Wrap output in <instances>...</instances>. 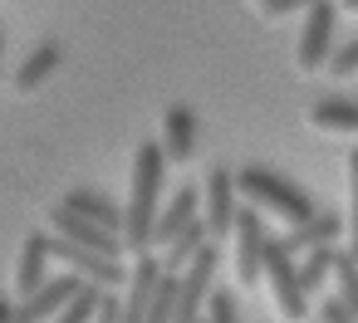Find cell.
I'll list each match as a JSON object with an SVG mask.
<instances>
[{"instance_id": "6da1fadb", "label": "cell", "mask_w": 358, "mask_h": 323, "mask_svg": "<svg viewBox=\"0 0 358 323\" xmlns=\"http://www.w3.org/2000/svg\"><path fill=\"white\" fill-rule=\"evenodd\" d=\"M162 172H167V152L157 142H143L138 157H133V186H128V201H123V245H128V255L152 250Z\"/></svg>"}, {"instance_id": "7a4b0ae2", "label": "cell", "mask_w": 358, "mask_h": 323, "mask_svg": "<svg viewBox=\"0 0 358 323\" xmlns=\"http://www.w3.org/2000/svg\"><path fill=\"white\" fill-rule=\"evenodd\" d=\"M236 191H241L245 206H255L260 216H275L280 225H299V220L314 216V201L289 176H280L270 167H241L236 172Z\"/></svg>"}, {"instance_id": "3957f363", "label": "cell", "mask_w": 358, "mask_h": 323, "mask_svg": "<svg viewBox=\"0 0 358 323\" xmlns=\"http://www.w3.org/2000/svg\"><path fill=\"white\" fill-rule=\"evenodd\" d=\"M260 284L270 289V303H275L280 318L309 323V289H304L299 264H294V250L285 240H270L265 245V274H260Z\"/></svg>"}, {"instance_id": "277c9868", "label": "cell", "mask_w": 358, "mask_h": 323, "mask_svg": "<svg viewBox=\"0 0 358 323\" xmlns=\"http://www.w3.org/2000/svg\"><path fill=\"white\" fill-rule=\"evenodd\" d=\"M216 260H221V240H206L187 269H177V318L172 323H196L206 299H211V279H216Z\"/></svg>"}, {"instance_id": "5b68a950", "label": "cell", "mask_w": 358, "mask_h": 323, "mask_svg": "<svg viewBox=\"0 0 358 323\" xmlns=\"http://www.w3.org/2000/svg\"><path fill=\"white\" fill-rule=\"evenodd\" d=\"M50 250H55V260H59L64 269L94 279V284H103V289H118V284L128 279V269H123L118 255H103V250L79 245V240H69V235H55V230H50Z\"/></svg>"}, {"instance_id": "8992f818", "label": "cell", "mask_w": 358, "mask_h": 323, "mask_svg": "<svg viewBox=\"0 0 358 323\" xmlns=\"http://www.w3.org/2000/svg\"><path fill=\"white\" fill-rule=\"evenodd\" d=\"M236 172L231 167H211L206 172V186H201V220H206V235L211 240H231V225H236Z\"/></svg>"}, {"instance_id": "52a82bcc", "label": "cell", "mask_w": 358, "mask_h": 323, "mask_svg": "<svg viewBox=\"0 0 358 323\" xmlns=\"http://www.w3.org/2000/svg\"><path fill=\"white\" fill-rule=\"evenodd\" d=\"M231 240H236V279L241 284H260V274H265V245H270L265 216L255 206H241L236 225H231Z\"/></svg>"}, {"instance_id": "ba28073f", "label": "cell", "mask_w": 358, "mask_h": 323, "mask_svg": "<svg viewBox=\"0 0 358 323\" xmlns=\"http://www.w3.org/2000/svg\"><path fill=\"white\" fill-rule=\"evenodd\" d=\"M334 25H338V0H314L304 10V30H299V69L314 74L334 59Z\"/></svg>"}, {"instance_id": "9c48e42d", "label": "cell", "mask_w": 358, "mask_h": 323, "mask_svg": "<svg viewBox=\"0 0 358 323\" xmlns=\"http://www.w3.org/2000/svg\"><path fill=\"white\" fill-rule=\"evenodd\" d=\"M79 284H84V274H74V269H64V274H50L35 294H25L20 303H15V323H50L74 294H79Z\"/></svg>"}, {"instance_id": "30bf717a", "label": "cell", "mask_w": 358, "mask_h": 323, "mask_svg": "<svg viewBox=\"0 0 358 323\" xmlns=\"http://www.w3.org/2000/svg\"><path fill=\"white\" fill-rule=\"evenodd\" d=\"M50 230L55 235H69V240H79V245H94V250H103V255H128V245H123V230H108V225H99V220H89V216H79V211H69L64 201L50 211Z\"/></svg>"}, {"instance_id": "8fae6325", "label": "cell", "mask_w": 358, "mask_h": 323, "mask_svg": "<svg viewBox=\"0 0 358 323\" xmlns=\"http://www.w3.org/2000/svg\"><path fill=\"white\" fill-rule=\"evenodd\" d=\"M201 216V191L196 186H182L172 201H162V211H157V225H152V250H162L167 240H177L192 220Z\"/></svg>"}, {"instance_id": "7c38bea8", "label": "cell", "mask_w": 358, "mask_h": 323, "mask_svg": "<svg viewBox=\"0 0 358 323\" xmlns=\"http://www.w3.org/2000/svg\"><path fill=\"white\" fill-rule=\"evenodd\" d=\"M50 260H55L50 235H45V230H30L25 245H20V264H15V294H20V299L35 294V289L50 279Z\"/></svg>"}, {"instance_id": "4fadbf2b", "label": "cell", "mask_w": 358, "mask_h": 323, "mask_svg": "<svg viewBox=\"0 0 358 323\" xmlns=\"http://www.w3.org/2000/svg\"><path fill=\"white\" fill-rule=\"evenodd\" d=\"M196 113L192 108H182V103H172L167 113H162V152L172 157V162H187L192 152H196Z\"/></svg>"}, {"instance_id": "5bb4252c", "label": "cell", "mask_w": 358, "mask_h": 323, "mask_svg": "<svg viewBox=\"0 0 358 323\" xmlns=\"http://www.w3.org/2000/svg\"><path fill=\"white\" fill-rule=\"evenodd\" d=\"M338 235H343V216L338 211H314L309 220L289 225V235H280V240L299 255V250H314V245H334Z\"/></svg>"}, {"instance_id": "9a60e30c", "label": "cell", "mask_w": 358, "mask_h": 323, "mask_svg": "<svg viewBox=\"0 0 358 323\" xmlns=\"http://www.w3.org/2000/svg\"><path fill=\"white\" fill-rule=\"evenodd\" d=\"M309 123L319 128V133H358V103L353 98H319L314 108H309Z\"/></svg>"}, {"instance_id": "2e32d148", "label": "cell", "mask_w": 358, "mask_h": 323, "mask_svg": "<svg viewBox=\"0 0 358 323\" xmlns=\"http://www.w3.org/2000/svg\"><path fill=\"white\" fill-rule=\"evenodd\" d=\"M64 206L79 211V216H89V220H99V225H108V230H123V206L108 201V196H99V191H69Z\"/></svg>"}, {"instance_id": "e0dca14e", "label": "cell", "mask_w": 358, "mask_h": 323, "mask_svg": "<svg viewBox=\"0 0 358 323\" xmlns=\"http://www.w3.org/2000/svg\"><path fill=\"white\" fill-rule=\"evenodd\" d=\"M206 240H211V235H206V220L196 216V220H192L177 240H167V245H162V269H172V274H177V269H187V260H192Z\"/></svg>"}, {"instance_id": "ac0fdd59", "label": "cell", "mask_w": 358, "mask_h": 323, "mask_svg": "<svg viewBox=\"0 0 358 323\" xmlns=\"http://www.w3.org/2000/svg\"><path fill=\"white\" fill-rule=\"evenodd\" d=\"M55 69H59V45H55V40H45V45H40V50H35V54H30V59L20 64L15 84H20V89L30 93V89H40V84H45V79H50Z\"/></svg>"}, {"instance_id": "d6986e66", "label": "cell", "mask_w": 358, "mask_h": 323, "mask_svg": "<svg viewBox=\"0 0 358 323\" xmlns=\"http://www.w3.org/2000/svg\"><path fill=\"white\" fill-rule=\"evenodd\" d=\"M334 255H338V245H314V250H304V260H299V279H304L309 294H319V289L334 279Z\"/></svg>"}, {"instance_id": "ffe728a7", "label": "cell", "mask_w": 358, "mask_h": 323, "mask_svg": "<svg viewBox=\"0 0 358 323\" xmlns=\"http://www.w3.org/2000/svg\"><path fill=\"white\" fill-rule=\"evenodd\" d=\"M99 303H103V284H94V279H84L79 284V294L50 318V323H94V313H99Z\"/></svg>"}, {"instance_id": "44dd1931", "label": "cell", "mask_w": 358, "mask_h": 323, "mask_svg": "<svg viewBox=\"0 0 358 323\" xmlns=\"http://www.w3.org/2000/svg\"><path fill=\"white\" fill-rule=\"evenodd\" d=\"M334 294L358 313V255L353 250H338L334 255Z\"/></svg>"}, {"instance_id": "7402d4cb", "label": "cell", "mask_w": 358, "mask_h": 323, "mask_svg": "<svg viewBox=\"0 0 358 323\" xmlns=\"http://www.w3.org/2000/svg\"><path fill=\"white\" fill-rule=\"evenodd\" d=\"M206 323H241V308H236V294H231V289H211V299H206Z\"/></svg>"}, {"instance_id": "603a6c76", "label": "cell", "mask_w": 358, "mask_h": 323, "mask_svg": "<svg viewBox=\"0 0 358 323\" xmlns=\"http://www.w3.org/2000/svg\"><path fill=\"white\" fill-rule=\"evenodd\" d=\"M348 250L358 255V147L348 157Z\"/></svg>"}, {"instance_id": "cb8c5ba5", "label": "cell", "mask_w": 358, "mask_h": 323, "mask_svg": "<svg viewBox=\"0 0 358 323\" xmlns=\"http://www.w3.org/2000/svg\"><path fill=\"white\" fill-rule=\"evenodd\" d=\"M329 74H334V79H348V74H358V35H353V45H338V50H334V59H329Z\"/></svg>"}, {"instance_id": "d4e9b609", "label": "cell", "mask_w": 358, "mask_h": 323, "mask_svg": "<svg viewBox=\"0 0 358 323\" xmlns=\"http://www.w3.org/2000/svg\"><path fill=\"white\" fill-rule=\"evenodd\" d=\"M319 323H358V313L338 294H329V299H319Z\"/></svg>"}, {"instance_id": "484cf974", "label": "cell", "mask_w": 358, "mask_h": 323, "mask_svg": "<svg viewBox=\"0 0 358 323\" xmlns=\"http://www.w3.org/2000/svg\"><path fill=\"white\" fill-rule=\"evenodd\" d=\"M94 323H123V299H118V289H103V303H99Z\"/></svg>"}, {"instance_id": "4316f807", "label": "cell", "mask_w": 358, "mask_h": 323, "mask_svg": "<svg viewBox=\"0 0 358 323\" xmlns=\"http://www.w3.org/2000/svg\"><path fill=\"white\" fill-rule=\"evenodd\" d=\"M309 6H314V0H265L260 10H265L270 20H280V15H294V10H309Z\"/></svg>"}, {"instance_id": "83f0119b", "label": "cell", "mask_w": 358, "mask_h": 323, "mask_svg": "<svg viewBox=\"0 0 358 323\" xmlns=\"http://www.w3.org/2000/svg\"><path fill=\"white\" fill-rule=\"evenodd\" d=\"M0 323H15V303H10L6 294H0Z\"/></svg>"}, {"instance_id": "f1b7e54d", "label": "cell", "mask_w": 358, "mask_h": 323, "mask_svg": "<svg viewBox=\"0 0 358 323\" xmlns=\"http://www.w3.org/2000/svg\"><path fill=\"white\" fill-rule=\"evenodd\" d=\"M338 6H343V10H358V0H338Z\"/></svg>"}, {"instance_id": "f546056e", "label": "cell", "mask_w": 358, "mask_h": 323, "mask_svg": "<svg viewBox=\"0 0 358 323\" xmlns=\"http://www.w3.org/2000/svg\"><path fill=\"white\" fill-rule=\"evenodd\" d=\"M196 323H206V313H201V318H196Z\"/></svg>"}, {"instance_id": "4dcf8cb0", "label": "cell", "mask_w": 358, "mask_h": 323, "mask_svg": "<svg viewBox=\"0 0 358 323\" xmlns=\"http://www.w3.org/2000/svg\"><path fill=\"white\" fill-rule=\"evenodd\" d=\"M255 6H265V0H255Z\"/></svg>"}, {"instance_id": "1f68e13d", "label": "cell", "mask_w": 358, "mask_h": 323, "mask_svg": "<svg viewBox=\"0 0 358 323\" xmlns=\"http://www.w3.org/2000/svg\"><path fill=\"white\" fill-rule=\"evenodd\" d=\"M314 323H319V318H314Z\"/></svg>"}]
</instances>
